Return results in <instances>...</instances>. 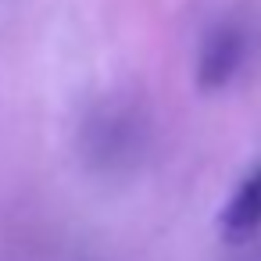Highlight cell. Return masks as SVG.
I'll list each match as a JSON object with an SVG mask.
<instances>
[{"label": "cell", "mask_w": 261, "mask_h": 261, "mask_svg": "<svg viewBox=\"0 0 261 261\" xmlns=\"http://www.w3.org/2000/svg\"><path fill=\"white\" fill-rule=\"evenodd\" d=\"M261 229V165L232 190L218 215V232L225 243H247Z\"/></svg>", "instance_id": "cell-2"}, {"label": "cell", "mask_w": 261, "mask_h": 261, "mask_svg": "<svg viewBox=\"0 0 261 261\" xmlns=\"http://www.w3.org/2000/svg\"><path fill=\"white\" fill-rule=\"evenodd\" d=\"M243 50H247V36L240 25L222 22L207 33L204 47H200V61H197V86L200 90H222L243 65Z\"/></svg>", "instance_id": "cell-1"}]
</instances>
